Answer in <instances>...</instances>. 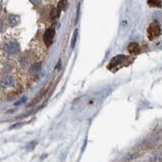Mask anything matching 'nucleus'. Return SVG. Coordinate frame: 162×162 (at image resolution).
<instances>
[{"mask_svg":"<svg viewBox=\"0 0 162 162\" xmlns=\"http://www.w3.org/2000/svg\"><path fill=\"white\" fill-rule=\"evenodd\" d=\"M19 21H20L19 16L13 15V14L9 15L8 16V19H7V22H8V24L10 25V26H16V25L19 23Z\"/></svg>","mask_w":162,"mask_h":162,"instance_id":"7","label":"nucleus"},{"mask_svg":"<svg viewBox=\"0 0 162 162\" xmlns=\"http://www.w3.org/2000/svg\"><path fill=\"white\" fill-rule=\"evenodd\" d=\"M3 28H4V25H3V22L0 20V32L3 31Z\"/></svg>","mask_w":162,"mask_h":162,"instance_id":"13","label":"nucleus"},{"mask_svg":"<svg viewBox=\"0 0 162 162\" xmlns=\"http://www.w3.org/2000/svg\"><path fill=\"white\" fill-rule=\"evenodd\" d=\"M15 85V80L11 76H8V77L3 78L1 82H0V86L3 89H8V88H12L13 86Z\"/></svg>","mask_w":162,"mask_h":162,"instance_id":"5","label":"nucleus"},{"mask_svg":"<svg viewBox=\"0 0 162 162\" xmlns=\"http://www.w3.org/2000/svg\"><path fill=\"white\" fill-rule=\"evenodd\" d=\"M40 70H41V64L40 63H36L30 68V73L32 75H37L39 72H40Z\"/></svg>","mask_w":162,"mask_h":162,"instance_id":"8","label":"nucleus"},{"mask_svg":"<svg viewBox=\"0 0 162 162\" xmlns=\"http://www.w3.org/2000/svg\"><path fill=\"white\" fill-rule=\"evenodd\" d=\"M161 34V27L157 21H153L149 25L148 29H147V36H148L149 40H154L157 37H159Z\"/></svg>","mask_w":162,"mask_h":162,"instance_id":"2","label":"nucleus"},{"mask_svg":"<svg viewBox=\"0 0 162 162\" xmlns=\"http://www.w3.org/2000/svg\"><path fill=\"white\" fill-rule=\"evenodd\" d=\"M1 11H2V6H1V4H0V13H1Z\"/></svg>","mask_w":162,"mask_h":162,"instance_id":"14","label":"nucleus"},{"mask_svg":"<svg viewBox=\"0 0 162 162\" xmlns=\"http://www.w3.org/2000/svg\"><path fill=\"white\" fill-rule=\"evenodd\" d=\"M147 3L151 7H157V8L162 7V0H147Z\"/></svg>","mask_w":162,"mask_h":162,"instance_id":"9","label":"nucleus"},{"mask_svg":"<svg viewBox=\"0 0 162 162\" xmlns=\"http://www.w3.org/2000/svg\"><path fill=\"white\" fill-rule=\"evenodd\" d=\"M77 36H78V31L75 32L74 34V37H73V42H72V47H75V43H76V39H77Z\"/></svg>","mask_w":162,"mask_h":162,"instance_id":"12","label":"nucleus"},{"mask_svg":"<svg viewBox=\"0 0 162 162\" xmlns=\"http://www.w3.org/2000/svg\"><path fill=\"white\" fill-rule=\"evenodd\" d=\"M131 62H132V60L129 59L128 57L124 55H120V56L114 57V58L110 61V63L109 64V66H107V69L110 71L116 72L117 70H120L122 67L128 66Z\"/></svg>","mask_w":162,"mask_h":162,"instance_id":"1","label":"nucleus"},{"mask_svg":"<svg viewBox=\"0 0 162 162\" xmlns=\"http://www.w3.org/2000/svg\"><path fill=\"white\" fill-rule=\"evenodd\" d=\"M127 51L131 55H138L140 53V48L137 43H130L127 47Z\"/></svg>","mask_w":162,"mask_h":162,"instance_id":"6","label":"nucleus"},{"mask_svg":"<svg viewBox=\"0 0 162 162\" xmlns=\"http://www.w3.org/2000/svg\"><path fill=\"white\" fill-rule=\"evenodd\" d=\"M60 15V9L57 8V9H53L52 12H51V17L53 18V19H57V18L59 17Z\"/></svg>","mask_w":162,"mask_h":162,"instance_id":"11","label":"nucleus"},{"mask_svg":"<svg viewBox=\"0 0 162 162\" xmlns=\"http://www.w3.org/2000/svg\"><path fill=\"white\" fill-rule=\"evenodd\" d=\"M67 6H68L67 0H61V1H59L58 8L60 9V11H62V10H66L67 9Z\"/></svg>","mask_w":162,"mask_h":162,"instance_id":"10","label":"nucleus"},{"mask_svg":"<svg viewBox=\"0 0 162 162\" xmlns=\"http://www.w3.org/2000/svg\"><path fill=\"white\" fill-rule=\"evenodd\" d=\"M4 50L7 55L13 56V55H17L20 52V47L16 42H9L8 44L5 45Z\"/></svg>","mask_w":162,"mask_h":162,"instance_id":"3","label":"nucleus"},{"mask_svg":"<svg viewBox=\"0 0 162 162\" xmlns=\"http://www.w3.org/2000/svg\"><path fill=\"white\" fill-rule=\"evenodd\" d=\"M54 36H55V30L53 28H49V29L46 30L44 36H43V40H44V43L47 47H50L52 45L54 41Z\"/></svg>","mask_w":162,"mask_h":162,"instance_id":"4","label":"nucleus"}]
</instances>
